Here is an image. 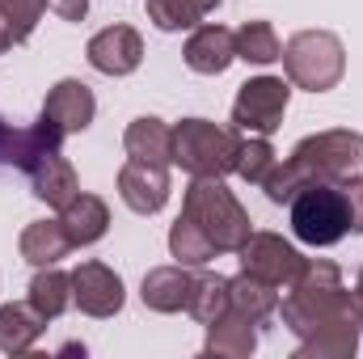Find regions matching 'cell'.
Instances as JSON below:
<instances>
[{"instance_id": "1", "label": "cell", "mask_w": 363, "mask_h": 359, "mask_svg": "<svg viewBox=\"0 0 363 359\" xmlns=\"http://www.w3.org/2000/svg\"><path fill=\"white\" fill-rule=\"evenodd\" d=\"M279 317L296 338H308L330 321H351L363 330V296L342 287V270L334 263L304 258V270L291 283V296L279 304Z\"/></svg>"}, {"instance_id": "2", "label": "cell", "mask_w": 363, "mask_h": 359, "mask_svg": "<svg viewBox=\"0 0 363 359\" xmlns=\"http://www.w3.org/2000/svg\"><path fill=\"white\" fill-rule=\"evenodd\" d=\"M182 216H190L220 254H237L250 241V211L237 203V194L224 186V178H194L182 194Z\"/></svg>"}, {"instance_id": "3", "label": "cell", "mask_w": 363, "mask_h": 359, "mask_svg": "<svg viewBox=\"0 0 363 359\" xmlns=\"http://www.w3.org/2000/svg\"><path fill=\"white\" fill-rule=\"evenodd\" d=\"M283 72L296 89L308 93H330L347 77V47L330 30H300L283 47Z\"/></svg>"}, {"instance_id": "4", "label": "cell", "mask_w": 363, "mask_h": 359, "mask_svg": "<svg viewBox=\"0 0 363 359\" xmlns=\"http://www.w3.org/2000/svg\"><path fill=\"white\" fill-rule=\"evenodd\" d=\"M287 216H291V233H296V241H304V245H313V250L338 245V241L351 233L347 186H334V182H308V186L287 203Z\"/></svg>"}, {"instance_id": "5", "label": "cell", "mask_w": 363, "mask_h": 359, "mask_svg": "<svg viewBox=\"0 0 363 359\" xmlns=\"http://www.w3.org/2000/svg\"><path fill=\"white\" fill-rule=\"evenodd\" d=\"M241 131L216 127L207 118H182L174 127V165L190 178H228L237 170Z\"/></svg>"}, {"instance_id": "6", "label": "cell", "mask_w": 363, "mask_h": 359, "mask_svg": "<svg viewBox=\"0 0 363 359\" xmlns=\"http://www.w3.org/2000/svg\"><path fill=\"white\" fill-rule=\"evenodd\" d=\"M291 161L304 170L308 182H334V186L363 182V136L347 127L304 136L291 148Z\"/></svg>"}, {"instance_id": "7", "label": "cell", "mask_w": 363, "mask_h": 359, "mask_svg": "<svg viewBox=\"0 0 363 359\" xmlns=\"http://www.w3.org/2000/svg\"><path fill=\"white\" fill-rule=\"evenodd\" d=\"M287 101H291V81H283V77L245 81L237 101H233V131H241V136H274L283 127Z\"/></svg>"}, {"instance_id": "8", "label": "cell", "mask_w": 363, "mask_h": 359, "mask_svg": "<svg viewBox=\"0 0 363 359\" xmlns=\"http://www.w3.org/2000/svg\"><path fill=\"white\" fill-rule=\"evenodd\" d=\"M237 254H241L245 275H254V279H262L271 287H291L296 275L304 270V254L291 241H283L279 233H250V241Z\"/></svg>"}, {"instance_id": "9", "label": "cell", "mask_w": 363, "mask_h": 359, "mask_svg": "<svg viewBox=\"0 0 363 359\" xmlns=\"http://www.w3.org/2000/svg\"><path fill=\"white\" fill-rule=\"evenodd\" d=\"M123 300H127L123 279L106 267V263H81V267L72 270V304L85 317L106 321V317H114L123 309Z\"/></svg>"}, {"instance_id": "10", "label": "cell", "mask_w": 363, "mask_h": 359, "mask_svg": "<svg viewBox=\"0 0 363 359\" xmlns=\"http://www.w3.org/2000/svg\"><path fill=\"white\" fill-rule=\"evenodd\" d=\"M85 55L101 77H131L144 60V38L131 26H106L89 38Z\"/></svg>"}, {"instance_id": "11", "label": "cell", "mask_w": 363, "mask_h": 359, "mask_svg": "<svg viewBox=\"0 0 363 359\" xmlns=\"http://www.w3.org/2000/svg\"><path fill=\"white\" fill-rule=\"evenodd\" d=\"M118 199L135 211V216H157L169 203V174L165 165L152 161H127L118 170Z\"/></svg>"}, {"instance_id": "12", "label": "cell", "mask_w": 363, "mask_h": 359, "mask_svg": "<svg viewBox=\"0 0 363 359\" xmlns=\"http://www.w3.org/2000/svg\"><path fill=\"white\" fill-rule=\"evenodd\" d=\"M97 114V97L85 81H60L47 89V101H43V118H51L64 136H81Z\"/></svg>"}, {"instance_id": "13", "label": "cell", "mask_w": 363, "mask_h": 359, "mask_svg": "<svg viewBox=\"0 0 363 359\" xmlns=\"http://www.w3.org/2000/svg\"><path fill=\"white\" fill-rule=\"evenodd\" d=\"M182 60H186V68L199 72V77H220V72H228V64L237 60L233 30H224V26H194V34L186 38Z\"/></svg>"}, {"instance_id": "14", "label": "cell", "mask_w": 363, "mask_h": 359, "mask_svg": "<svg viewBox=\"0 0 363 359\" xmlns=\"http://www.w3.org/2000/svg\"><path fill=\"white\" fill-rule=\"evenodd\" d=\"M190 292H194V275H190V267H182V263L148 270L144 283H140V300L152 313H182L190 304Z\"/></svg>"}, {"instance_id": "15", "label": "cell", "mask_w": 363, "mask_h": 359, "mask_svg": "<svg viewBox=\"0 0 363 359\" xmlns=\"http://www.w3.org/2000/svg\"><path fill=\"white\" fill-rule=\"evenodd\" d=\"M123 148L131 161H152V165H174V127L152 118V114H140L127 123L123 131Z\"/></svg>"}, {"instance_id": "16", "label": "cell", "mask_w": 363, "mask_h": 359, "mask_svg": "<svg viewBox=\"0 0 363 359\" xmlns=\"http://www.w3.org/2000/svg\"><path fill=\"white\" fill-rule=\"evenodd\" d=\"M60 224L72 241V250H85V245H97L110 228V207L106 199L97 194H77L68 207H60Z\"/></svg>"}, {"instance_id": "17", "label": "cell", "mask_w": 363, "mask_h": 359, "mask_svg": "<svg viewBox=\"0 0 363 359\" xmlns=\"http://www.w3.org/2000/svg\"><path fill=\"white\" fill-rule=\"evenodd\" d=\"M258 351V330L250 317L241 313H224L220 321L207 326V343H203V355H216V359H250Z\"/></svg>"}, {"instance_id": "18", "label": "cell", "mask_w": 363, "mask_h": 359, "mask_svg": "<svg viewBox=\"0 0 363 359\" xmlns=\"http://www.w3.org/2000/svg\"><path fill=\"white\" fill-rule=\"evenodd\" d=\"M30 186H34V194H38L47 207H68V203L81 194V182H77L72 161L60 157V153H47V157L30 170Z\"/></svg>"}, {"instance_id": "19", "label": "cell", "mask_w": 363, "mask_h": 359, "mask_svg": "<svg viewBox=\"0 0 363 359\" xmlns=\"http://www.w3.org/2000/svg\"><path fill=\"white\" fill-rule=\"evenodd\" d=\"M43 330H47V317L26 300H13V304H4L0 309V351L4 355H26L38 338H43Z\"/></svg>"}, {"instance_id": "20", "label": "cell", "mask_w": 363, "mask_h": 359, "mask_svg": "<svg viewBox=\"0 0 363 359\" xmlns=\"http://www.w3.org/2000/svg\"><path fill=\"white\" fill-rule=\"evenodd\" d=\"M17 250H21V258H26L30 267H55L60 258H68L72 241H68V233H64L60 220H34V224L21 228Z\"/></svg>"}, {"instance_id": "21", "label": "cell", "mask_w": 363, "mask_h": 359, "mask_svg": "<svg viewBox=\"0 0 363 359\" xmlns=\"http://www.w3.org/2000/svg\"><path fill=\"white\" fill-rule=\"evenodd\" d=\"M228 296H233V313L250 317L254 326H262L267 317L279 313V287L254 279V275H245V270H241L237 279H228Z\"/></svg>"}, {"instance_id": "22", "label": "cell", "mask_w": 363, "mask_h": 359, "mask_svg": "<svg viewBox=\"0 0 363 359\" xmlns=\"http://www.w3.org/2000/svg\"><path fill=\"white\" fill-rule=\"evenodd\" d=\"M359 347V326L351 321H330L321 330H313L308 338H300L296 359H351Z\"/></svg>"}, {"instance_id": "23", "label": "cell", "mask_w": 363, "mask_h": 359, "mask_svg": "<svg viewBox=\"0 0 363 359\" xmlns=\"http://www.w3.org/2000/svg\"><path fill=\"white\" fill-rule=\"evenodd\" d=\"M30 304L47 321H55L60 313H68V304H72V275H64V270H55V267H38V275L30 279Z\"/></svg>"}, {"instance_id": "24", "label": "cell", "mask_w": 363, "mask_h": 359, "mask_svg": "<svg viewBox=\"0 0 363 359\" xmlns=\"http://www.w3.org/2000/svg\"><path fill=\"white\" fill-rule=\"evenodd\" d=\"M233 309V296H228V279L224 275H194V292H190V304H186V313L199 321V326H211V321H220L224 313Z\"/></svg>"}, {"instance_id": "25", "label": "cell", "mask_w": 363, "mask_h": 359, "mask_svg": "<svg viewBox=\"0 0 363 359\" xmlns=\"http://www.w3.org/2000/svg\"><path fill=\"white\" fill-rule=\"evenodd\" d=\"M220 0H148V21L165 34L178 30H194Z\"/></svg>"}, {"instance_id": "26", "label": "cell", "mask_w": 363, "mask_h": 359, "mask_svg": "<svg viewBox=\"0 0 363 359\" xmlns=\"http://www.w3.org/2000/svg\"><path fill=\"white\" fill-rule=\"evenodd\" d=\"M169 254L178 258L182 267H207L220 250L211 245V237H207L190 216H178V224L169 228Z\"/></svg>"}, {"instance_id": "27", "label": "cell", "mask_w": 363, "mask_h": 359, "mask_svg": "<svg viewBox=\"0 0 363 359\" xmlns=\"http://www.w3.org/2000/svg\"><path fill=\"white\" fill-rule=\"evenodd\" d=\"M233 43H237V60H245V64H274L283 55V43L271 21H245L233 34Z\"/></svg>"}, {"instance_id": "28", "label": "cell", "mask_w": 363, "mask_h": 359, "mask_svg": "<svg viewBox=\"0 0 363 359\" xmlns=\"http://www.w3.org/2000/svg\"><path fill=\"white\" fill-rule=\"evenodd\" d=\"M279 165L274 161V148L267 136H241V148H237V178L250 182V186H262V182L271 178V170Z\"/></svg>"}, {"instance_id": "29", "label": "cell", "mask_w": 363, "mask_h": 359, "mask_svg": "<svg viewBox=\"0 0 363 359\" xmlns=\"http://www.w3.org/2000/svg\"><path fill=\"white\" fill-rule=\"evenodd\" d=\"M43 13H47V0H0V21H4V30L13 38V47L26 43L38 30Z\"/></svg>"}, {"instance_id": "30", "label": "cell", "mask_w": 363, "mask_h": 359, "mask_svg": "<svg viewBox=\"0 0 363 359\" xmlns=\"http://www.w3.org/2000/svg\"><path fill=\"white\" fill-rule=\"evenodd\" d=\"M304 186H308V178H304V170H300V165H296L291 157H287L283 165H274L271 178L262 182L267 199H271V203H279V207H287V203H291V199H296V194H300Z\"/></svg>"}, {"instance_id": "31", "label": "cell", "mask_w": 363, "mask_h": 359, "mask_svg": "<svg viewBox=\"0 0 363 359\" xmlns=\"http://www.w3.org/2000/svg\"><path fill=\"white\" fill-rule=\"evenodd\" d=\"M47 9H55L64 21H85V13H89V0H47Z\"/></svg>"}, {"instance_id": "32", "label": "cell", "mask_w": 363, "mask_h": 359, "mask_svg": "<svg viewBox=\"0 0 363 359\" xmlns=\"http://www.w3.org/2000/svg\"><path fill=\"white\" fill-rule=\"evenodd\" d=\"M347 203H351V233H363V182L347 186Z\"/></svg>"}, {"instance_id": "33", "label": "cell", "mask_w": 363, "mask_h": 359, "mask_svg": "<svg viewBox=\"0 0 363 359\" xmlns=\"http://www.w3.org/2000/svg\"><path fill=\"white\" fill-rule=\"evenodd\" d=\"M9 47H13V38H9V30H4V21H0V55H4Z\"/></svg>"}, {"instance_id": "34", "label": "cell", "mask_w": 363, "mask_h": 359, "mask_svg": "<svg viewBox=\"0 0 363 359\" xmlns=\"http://www.w3.org/2000/svg\"><path fill=\"white\" fill-rule=\"evenodd\" d=\"M355 292H359V296H363V270H359V279H355Z\"/></svg>"}]
</instances>
